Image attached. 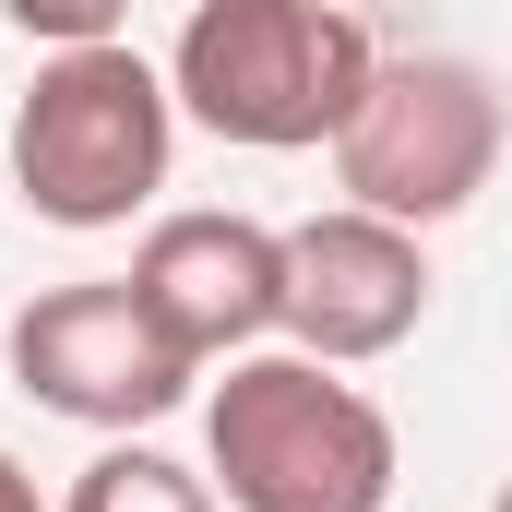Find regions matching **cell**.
Instances as JSON below:
<instances>
[{"instance_id": "obj_1", "label": "cell", "mask_w": 512, "mask_h": 512, "mask_svg": "<svg viewBox=\"0 0 512 512\" xmlns=\"http://www.w3.org/2000/svg\"><path fill=\"white\" fill-rule=\"evenodd\" d=\"M370 72H382V48L334 0H203L179 24L167 96L215 131V143L298 155V143H334V131L358 120Z\"/></svg>"}, {"instance_id": "obj_2", "label": "cell", "mask_w": 512, "mask_h": 512, "mask_svg": "<svg viewBox=\"0 0 512 512\" xmlns=\"http://www.w3.org/2000/svg\"><path fill=\"white\" fill-rule=\"evenodd\" d=\"M203 453L227 512H382L393 501V417L334 358H239L203 405Z\"/></svg>"}, {"instance_id": "obj_3", "label": "cell", "mask_w": 512, "mask_h": 512, "mask_svg": "<svg viewBox=\"0 0 512 512\" xmlns=\"http://www.w3.org/2000/svg\"><path fill=\"white\" fill-rule=\"evenodd\" d=\"M167 143H179L167 72H143L120 36L108 48H48V72L12 108V191L48 227H131L167 191Z\"/></svg>"}, {"instance_id": "obj_4", "label": "cell", "mask_w": 512, "mask_h": 512, "mask_svg": "<svg viewBox=\"0 0 512 512\" xmlns=\"http://www.w3.org/2000/svg\"><path fill=\"white\" fill-rule=\"evenodd\" d=\"M501 167V84L477 60H382L358 120L334 131V179L346 203H370L393 227H441L489 191Z\"/></svg>"}, {"instance_id": "obj_5", "label": "cell", "mask_w": 512, "mask_h": 512, "mask_svg": "<svg viewBox=\"0 0 512 512\" xmlns=\"http://www.w3.org/2000/svg\"><path fill=\"white\" fill-rule=\"evenodd\" d=\"M191 370L167 346V322L131 298V274L96 286H48L12 310V382L36 393L48 417H84V429H155L167 405H191Z\"/></svg>"}, {"instance_id": "obj_6", "label": "cell", "mask_w": 512, "mask_h": 512, "mask_svg": "<svg viewBox=\"0 0 512 512\" xmlns=\"http://www.w3.org/2000/svg\"><path fill=\"white\" fill-rule=\"evenodd\" d=\"M417 322H429L417 227H393L370 203H334V215L286 227V334H298V358L358 370V358H393Z\"/></svg>"}, {"instance_id": "obj_7", "label": "cell", "mask_w": 512, "mask_h": 512, "mask_svg": "<svg viewBox=\"0 0 512 512\" xmlns=\"http://www.w3.org/2000/svg\"><path fill=\"white\" fill-rule=\"evenodd\" d=\"M131 298L179 358H251L262 334H286V239L251 215H167L131 251Z\"/></svg>"}, {"instance_id": "obj_8", "label": "cell", "mask_w": 512, "mask_h": 512, "mask_svg": "<svg viewBox=\"0 0 512 512\" xmlns=\"http://www.w3.org/2000/svg\"><path fill=\"white\" fill-rule=\"evenodd\" d=\"M60 512H215V489H203L191 465H167V453L120 441V453H96V465L72 477V501H60Z\"/></svg>"}, {"instance_id": "obj_9", "label": "cell", "mask_w": 512, "mask_h": 512, "mask_svg": "<svg viewBox=\"0 0 512 512\" xmlns=\"http://www.w3.org/2000/svg\"><path fill=\"white\" fill-rule=\"evenodd\" d=\"M12 12V36H36V48H108L131 24V0H0Z\"/></svg>"}, {"instance_id": "obj_10", "label": "cell", "mask_w": 512, "mask_h": 512, "mask_svg": "<svg viewBox=\"0 0 512 512\" xmlns=\"http://www.w3.org/2000/svg\"><path fill=\"white\" fill-rule=\"evenodd\" d=\"M0 512H48V501H36V477H24L12 453H0Z\"/></svg>"}, {"instance_id": "obj_11", "label": "cell", "mask_w": 512, "mask_h": 512, "mask_svg": "<svg viewBox=\"0 0 512 512\" xmlns=\"http://www.w3.org/2000/svg\"><path fill=\"white\" fill-rule=\"evenodd\" d=\"M489 512H512V477H501V501H489Z\"/></svg>"}]
</instances>
